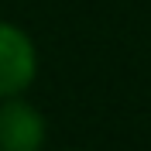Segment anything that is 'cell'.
I'll list each match as a JSON object with an SVG mask.
<instances>
[{"mask_svg": "<svg viewBox=\"0 0 151 151\" xmlns=\"http://www.w3.org/2000/svg\"><path fill=\"white\" fill-rule=\"evenodd\" d=\"M35 45L21 28L0 21V100L17 96L35 79Z\"/></svg>", "mask_w": 151, "mask_h": 151, "instance_id": "6da1fadb", "label": "cell"}, {"mask_svg": "<svg viewBox=\"0 0 151 151\" xmlns=\"http://www.w3.org/2000/svg\"><path fill=\"white\" fill-rule=\"evenodd\" d=\"M45 141V120L24 100L7 96L0 106V151H41Z\"/></svg>", "mask_w": 151, "mask_h": 151, "instance_id": "7a4b0ae2", "label": "cell"}]
</instances>
